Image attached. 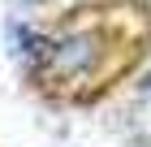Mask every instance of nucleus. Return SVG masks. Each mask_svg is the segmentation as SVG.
Here are the masks:
<instances>
[{"mask_svg":"<svg viewBox=\"0 0 151 147\" xmlns=\"http://www.w3.org/2000/svg\"><path fill=\"white\" fill-rule=\"evenodd\" d=\"M151 52L147 0H82L39 39L35 82L56 104H95Z\"/></svg>","mask_w":151,"mask_h":147,"instance_id":"1","label":"nucleus"}]
</instances>
